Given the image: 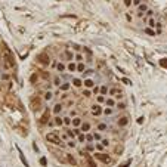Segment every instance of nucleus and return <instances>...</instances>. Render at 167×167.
<instances>
[{
	"label": "nucleus",
	"mask_w": 167,
	"mask_h": 167,
	"mask_svg": "<svg viewBox=\"0 0 167 167\" xmlns=\"http://www.w3.org/2000/svg\"><path fill=\"white\" fill-rule=\"evenodd\" d=\"M45 138H46L47 142L52 144V145H56V146H59V148H65V146H67V144L64 142L62 139H61L59 132H56V130H53V132H47Z\"/></svg>",
	"instance_id": "obj_1"
},
{
	"label": "nucleus",
	"mask_w": 167,
	"mask_h": 167,
	"mask_svg": "<svg viewBox=\"0 0 167 167\" xmlns=\"http://www.w3.org/2000/svg\"><path fill=\"white\" fill-rule=\"evenodd\" d=\"M93 158H95V160L102 161L104 164H111V163H112V158H111L108 154H105V152H98V151H95V152H93Z\"/></svg>",
	"instance_id": "obj_2"
},
{
	"label": "nucleus",
	"mask_w": 167,
	"mask_h": 167,
	"mask_svg": "<svg viewBox=\"0 0 167 167\" xmlns=\"http://www.w3.org/2000/svg\"><path fill=\"white\" fill-rule=\"evenodd\" d=\"M102 112H104L102 105H99V104H92L90 105V114H92L93 117H99Z\"/></svg>",
	"instance_id": "obj_3"
},
{
	"label": "nucleus",
	"mask_w": 167,
	"mask_h": 167,
	"mask_svg": "<svg viewBox=\"0 0 167 167\" xmlns=\"http://www.w3.org/2000/svg\"><path fill=\"white\" fill-rule=\"evenodd\" d=\"M64 108H65V104H62V102H56L53 107H52V114H53V116H61V112H62Z\"/></svg>",
	"instance_id": "obj_4"
},
{
	"label": "nucleus",
	"mask_w": 167,
	"mask_h": 167,
	"mask_svg": "<svg viewBox=\"0 0 167 167\" xmlns=\"http://www.w3.org/2000/svg\"><path fill=\"white\" fill-rule=\"evenodd\" d=\"M129 123H130L129 116H121V117H118V120H117V126H118L120 129H124V127L129 126Z\"/></svg>",
	"instance_id": "obj_5"
},
{
	"label": "nucleus",
	"mask_w": 167,
	"mask_h": 167,
	"mask_svg": "<svg viewBox=\"0 0 167 167\" xmlns=\"http://www.w3.org/2000/svg\"><path fill=\"white\" fill-rule=\"evenodd\" d=\"M37 59H39V62H40L41 65H45V67H47V65L52 62V59H50L46 53H40V55L37 56Z\"/></svg>",
	"instance_id": "obj_6"
},
{
	"label": "nucleus",
	"mask_w": 167,
	"mask_h": 167,
	"mask_svg": "<svg viewBox=\"0 0 167 167\" xmlns=\"http://www.w3.org/2000/svg\"><path fill=\"white\" fill-rule=\"evenodd\" d=\"M95 86H96V83H95L93 78H90V77H87V78H84V80H83V87H84V89H93Z\"/></svg>",
	"instance_id": "obj_7"
},
{
	"label": "nucleus",
	"mask_w": 167,
	"mask_h": 167,
	"mask_svg": "<svg viewBox=\"0 0 167 167\" xmlns=\"http://www.w3.org/2000/svg\"><path fill=\"white\" fill-rule=\"evenodd\" d=\"M148 9H149V6H148L145 2H142V3H140V5L136 7V13H138V15H145Z\"/></svg>",
	"instance_id": "obj_8"
},
{
	"label": "nucleus",
	"mask_w": 167,
	"mask_h": 167,
	"mask_svg": "<svg viewBox=\"0 0 167 167\" xmlns=\"http://www.w3.org/2000/svg\"><path fill=\"white\" fill-rule=\"evenodd\" d=\"M71 84L75 87V89H81V87H83V78L81 77H73Z\"/></svg>",
	"instance_id": "obj_9"
},
{
	"label": "nucleus",
	"mask_w": 167,
	"mask_h": 167,
	"mask_svg": "<svg viewBox=\"0 0 167 167\" xmlns=\"http://www.w3.org/2000/svg\"><path fill=\"white\" fill-rule=\"evenodd\" d=\"M3 59L6 61V62H9L12 67H15V59H13V56H12V53L9 50H6L5 53H3Z\"/></svg>",
	"instance_id": "obj_10"
},
{
	"label": "nucleus",
	"mask_w": 167,
	"mask_h": 167,
	"mask_svg": "<svg viewBox=\"0 0 167 167\" xmlns=\"http://www.w3.org/2000/svg\"><path fill=\"white\" fill-rule=\"evenodd\" d=\"M67 71L68 73H77V62L75 61H69L67 64Z\"/></svg>",
	"instance_id": "obj_11"
},
{
	"label": "nucleus",
	"mask_w": 167,
	"mask_h": 167,
	"mask_svg": "<svg viewBox=\"0 0 167 167\" xmlns=\"http://www.w3.org/2000/svg\"><path fill=\"white\" fill-rule=\"evenodd\" d=\"M96 130L101 132V133L107 132V130H108V123H105V121H99L98 124H96Z\"/></svg>",
	"instance_id": "obj_12"
},
{
	"label": "nucleus",
	"mask_w": 167,
	"mask_h": 167,
	"mask_svg": "<svg viewBox=\"0 0 167 167\" xmlns=\"http://www.w3.org/2000/svg\"><path fill=\"white\" fill-rule=\"evenodd\" d=\"M55 98V93L52 92V90H45V93H43V101L45 102H49Z\"/></svg>",
	"instance_id": "obj_13"
},
{
	"label": "nucleus",
	"mask_w": 167,
	"mask_h": 167,
	"mask_svg": "<svg viewBox=\"0 0 167 167\" xmlns=\"http://www.w3.org/2000/svg\"><path fill=\"white\" fill-rule=\"evenodd\" d=\"M80 129H81L83 133H89V132L92 130V123L90 121H83V124L80 126Z\"/></svg>",
	"instance_id": "obj_14"
},
{
	"label": "nucleus",
	"mask_w": 167,
	"mask_h": 167,
	"mask_svg": "<svg viewBox=\"0 0 167 167\" xmlns=\"http://www.w3.org/2000/svg\"><path fill=\"white\" fill-rule=\"evenodd\" d=\"M105 105L110 108H116V105H117V101L116 98H112V96H107V101H105Z\"/></svg>",
	"instance_id": "obj_15"
},
{
	"label": "nucleus",
	"mask_w": 167,
	"mask_h": 167,
	"mask_svg": "<svg viewBox=\"0 0 167 167\" xmlns=\"http://www.w3.org/2000/svg\"><path fill=\"white\" fill-rule=\"evenodd\" d=\"M64 81L62 80H61V74H56V75H53V78H52V84H53L55 87H58V89H59V87H61V84H62Z\"/></svg>",
	"instance_id": "obj_16"
},
{
	"label": "nucleus",
	"mask_w": 167,
	"mask_h": 167,
	"mask_svg": "<svg viewBox=\"0 0 167 167\" xmlns=\"http://www.w3.org/2000/svg\"><path fill=\"white\" fill-rule=\"evenodd\" d=\"M83 118L80 117V116H77V117H74L73 118V124H71V127H80L81 124H83Z\"/></svg>",
	"instance_id": "obj_17"
},
{
	"label": "nucleus",
	"mask_w": 167,
	"mask_h": 167,
	"mask_svg": "<svg viewBox=\"0 0 167 167\" xmlns=\"http://www.w3.org/2000/svg\"><path fill=\"white\" fill-rule=\"evenodd\" d=\"M71 86H73V84H71V81H64L62 84H61L59 90H61V92H64V93H67L69 89H71Z\"/></svg>",
	"instance_id": "obj_18"
},
{
	"label": "nucleus",
	"mask_w": 167,
	"mask_h": 167,
	"mask_svg": "<svg viewBox=\"0 0 167 167\" xmlns=\"http://www.w3.org/2000/svg\"><path fill=\"white\" fill-rule=\"evenodd\" d=\"M53 123H55L56 127H64V117L55 116V117H53Z\"/></svg>",
	"instance_id": "obj_19"
},
{
	"label": "nucleus",
	"mask_w": 167,
	"mask_h": 167,
	"mask_svg": "<svg viewBox=\"0 0 167 167\" xmlns=\"http://www.w3.org/2000/svg\"><path fill=\"white\" fill-rule=\"evenodd\" d=\"M84 164H86L87 167H98V164L95 163V158H93V157H87V158H84Z\"/></svg>",
	"instance_id": "obj_20"
},
{
	"label": "nucleus",
	"mask_w": 167,
	"mask_h": 167,
	"mask_svg": "<svg viewBox=\"0 0 167 167\" xmlns=\"http://www.w3.org/2000/svg\"><path fill=\"white\" fill-rule=\"evenodd\" d=\"M120 93H123L118 87H110V90H108V96H112V98H116L117 95H120Z\"/></svg>",
	"instance_id": "obj_21"
},
{
	"label": "nucleus",
	"mask_w": 167,
	"mask_h": 167,
	"mask_svg": "<svg viewBox=\"0 0 167 167\" xmlns=\"http://www.w3.org/2000/svg\"><path fill=\"white\" fill-rule=\"evenodd\" d=\"M56 71H58L59 74L65 73V71H67V64L62 62V61H59V62H58V67H56Z\"/></svg>",
	"instance_id": "obj_22"
},
{
	"label": "nucleus",
	"mask_w": 167,
	"mask_h": 167,
	"mask_svg": "<svg viewBox=\"0 0 167 167\" xmlns=\"http://www.w3.org/2000/svg\"><path fill=\"white\" fill-rule=\"evenodd\" d=\"M65 155V158H67V161L69 163V164H73V166H77V160H75V157L73 155V154H64Z\"/></svg>",
	"instance_id": "obj_23"
},
{
	"label": "nucleus",
	"mask_w": 167,
	"mask_h": 167,
	"mask_svg": "<svg viewBox=\"0 0 167 167\" xmlns=\"http://www.w3.org/2000/svg\"><path fill=\"white\" fill-rule=\"evenodd\" d=\"M65 132H67V135L69 136V139H74V140L77 139V135H75V132H74V129H73V127H67V129H65Z\"/></svg>",
	"instance_id": "obj_24"
},
{
	"label": "nucleus",
	"mask_w": 167,
	"mask_h": 167,
	"mask_svg": "<svg viewBox=\"0 0 167 167\" xmlns=\"http://www.w3.org/2000/svg\"><path fill=\"white\" fill-rule=\"evenodd\" d=\"M155 25H157L155 16H154V18H148V19H146V27H149V28H154V30H155Z\"/></svg>",
	"instance_id": "obj_25"
},
{
	"label": "nucleus",
	"mask_w": 167,
	"mask_h": 167,
	"mask_svg": "<svg viewBox=\"0 0 167 167\" xmlns=\"http://www.w3.org/2000/svg\"><path fill=\"white\" fill-rule=\"evenodd\" d=\"M108 86L107 84H101L99 86V95H104V96H108Z\"/></svg>",
	"instance_id": "obj_26"
},
{
	"label": "nucleus",
	"mask_w": 167,
	"mask_h": 167,
	"mask_svg": "<svg viewBox=\"0 0 167 167\" xmlns=\"http://www.w3.org/2000/svg\"><path fill=\"white\" fill-rule=\"evenodd\" d=\"M126 107H127V104H126L124 101H118L117 105H116V110H118V111H124Z\"/></svg>",
	"instance_id": "obj_27"
},
{
	"label": "nucleus",
	"mask_w": 167,
	"mask_h": 167,
	"mask_svg": "<svg viewBox=\"0 0 167 167\" xmlns=\"http://www.w3.org/2000/svg\"><path fill=\"white\" fill-rule=\"evenodd\" d=\"M93 73H95V69H93V68H86V71H84V73H81V78L84 80V78H87L89 75H92Z\"/></svg>",
	"instance_id": "obj_28"
},
{
	"label": "nucleus",
	"mask_w": 167,
	"mask_h": 167,
	"mask_svg": "<svg viewBox=\"0 0 167 167\" xmlns=\"http://www.w3.org/2000/svg\"><path fill=\"white\" fill-rule=\"evenodd\" d=\"M73 124V118L69 116H64V127H71Z\"/></svg>",
	"instance_id": "obj_29"
},
{
	"label": "nucleus",
	"mask_w": 167,
	"mask_h": 167,
	"mask_svg": "<svg viewBox=\"0 0 167 167\" xmlns=\"http://www.w3.org/2000/svg\"><path fill=\"white\" fill-rule=\"evenodd\" d=\"M65 144H67V146H68V148H71V149H75V148H77V145H78V144H77V140H74V139H68Z\"/></svg>",
	"instance_id": "obj_30"
},
{
	"label": "nucleus",
	"mask_w": 167,
	"mask_h": 167,
	"mask_svg": "<svg viewBox=\"0 0 167 167\" xmlns=\"http://www.w3.org/2000/svg\"><path fill=\"white\" fill-rule=\"evenodd\" d=\"M93 139H95V142H101V140L104 139V136H102V133H101V132L95 130V132H93Z\"/></svg>",
	"instance_id": "obj_31"
},
{
	"label": "nucleus",
	"mask_w": 167,
	"mask_h": 167,
	"mask_svg": "<svg viewBox=\"0 0 167 167\" xmlns=\"http://www.w3.org/2000/svg\"><path fill=\"white\" fill-rule=\"evenodd\" d=\"M144 33L148 34V36H151V37H155V36H157L155 30H154V28H149V27H145V28H144Z\"/></svg>",
	"instance_id": "obj_32"
},
{
	"label": "nucleus",
	"mask_w": 167,
	"mask_h": 167,
	"mask_svg": "<svg viewBox=\"0 0 167 167\" xmlns=\"http://www.w3.org/2000/svg\"><path fill=\"white\" fill-rule=\"evenodd\" d=\"M114 111H116V108H110V107H105L104 108V116H107V117H110V116H112L114 114Z\"/></svg>",
	"instance_id": "obj_33"
},
{
	"label": "nucleus",
	"mask_w": 167,
	"mask_h": 167,
	"mask_svg": "<svg viewBox=\"0 0 167 167\" xmlns=\"http://www.w3.org/2000/svg\"><path fill=\"white\" fill-rule=\"evenodd\" d=\"M74 61L75 62H84V56H83V53H80V52H77V53L74 55Z\"/></svg>",
	"instance_id": "obj_34"
},
{
	"label": "nucleus",
	"mask_w": 167,
	"mask_h": 167,
	"mask_svg": "<svg viewBox=\"0 0 167 167\" xmlns=\"http://www.w3.org/2000/svg\"><path fill=\"white\" fill-rule=\"evenodd\" d=\"M105 149H107V148H105L101 142H95V151H98V152H104Z\"/></svg>",
	"instance_id": "obj_35"
},
{
	"label": "nucleus",
	"mask_w": 167,
	"mask_h": 167,
	"mask_svg": "<svg viewBox=\"0 0 167 167\" xmlns=\"http://www.w3.org/2000/svg\"><path fill=\"white\" fill-rule=\"evenodd\" d=\"M64 55L67 56L68 61H74V53H73V52L69 50V49H65V50H64Z\"/></svg>",
	"instance_id": "obj_36"
},
{
	"label": "nucleus",
	"mask_w": 167,
	"mask_h": 167,
	"mask_svg": "<svg viewBox=\"0 0 167 167\" xmlns=\"http://www.w3.org/2000/svg\"><path fill=\"white\" fill-rule=\"evenodd\" d=\"M86 71V62H77V73H84Z\"/></svg>",
	"instance_id": "obj_37"
},
{
	"label": "nucleus",
	"mask_w": 167,
	"mask_h": 167,
	"mask_svg": "<svg viewBox=\"0 0 167 167\" xmlns=\"http://www.w3.org/2000/svg\"><path fill=\"white\" fill-rule=\"evenodd\" d=\"M75 140H77V144H86V133H80Z\"/></svg>",
	"instance_id": "obj_38"
},
{
	"label": "nucleus",
	"mask_w": 167,
	"mask_h": 167,
	"mask_svg": "<svg viewBox=\"0 0 167 167\" xmlns=\"http://www.w3.org/2000/svg\"><path fill=\"white\" fill-rule=\"evenodd\" d=\"M105 101H107V96H104V95H98V96H96V104L102 105V104H105Z\"/></svg>",
	"instance_id": "obj_39"
},
{
	"label": "nucleus",
	"mask_w": 167,
	"mask_h": 167,
	"mask_svg": "<svg viewBox=\"0 0 167 167\" xmlns=\"http://www.w3.org/2000/svg\"><path fill=\"white\" fill-rule=\"evenodd\" d=\"M95 139H93V133H86V144H93Z\"/></svg>",
	"instance_id": "obj_40"
},
{
	"label": "nucleus",
	"mask_w": 167,
	"mask_h": 167,
	"mask_svg": "<svg viewBox=\"0 0 167 167\" xmlns=\"http://www.w3.org/2000/svg\"><path fill=\"white\" fill-rule=\"evenodd\" d=\"M81 93H83L84 98H90V96L93 95V93H92V89H83V92H81Z\"/></svg>",
	"instance_id": "obj_41"
},
{
	"label": "nucleus",
	"mask_w": 167,
	"mask_h": 167,
	"mask_svg": "<svg viewBox=\"0 0 167 167\" xmlns=\"http://www.w3.org/2000/svg\"><path fill=\"white\" fill-rule=\"evenodd\" d=\"M68 116L71 117V118H74V117L78 116V111H77L75 108H71V110H69V112H68Z\"/></svg>",
	"instance_id": "obj_42"
},
{
	"label": "nucleus",
	"mask_w": 167,
	"mask_h": 167,
	"mask_svg": "<svg viewBox=\"0 0 167 167\" xmlns=\"http://www.w3.org/2000/svg\"><path fill=\"white\" fill-rule=\"evenodd\" d=\"M86 151L87 152H93L95 151V144H86Z\"/></svg>",
	"instance_id": "obj_43"
},
{
	"label": "nucleus",
	"mask_w": 167,
	"mask_h": 167,
	"mask_svg": "<svg viewBox=\"0 0 167 167\" xmlns=\"http://www.w3.org/2000/svg\"><path fill=\"white\" fill-rule=\"evenodd\" d=\"M59 136H61V139H62L64 142H67V140L69 139V136L67 135V132H65V130H64V132H61V133H59Z\"/></svg>",
	"instance_id": "obj_44"
},
{
	"label": "nucleus",
	"mask_w": 167,
	"mask_h": 167,
	"mask_svg": "<svg viewBox=\"0 0 167 167\" xmlns=\"http://www.w3.org/2000/svg\"><path fill=\"white\" fill-rule=\"evenodd\" d=\"M145 15H146V18H154V15H155V12H154V11L151 9V7H149V9L146 11V13H145Z\"/></svg>",
	"instance_id": "obj_45"
},
{
	"label": "nucleus",
	"mask_w": 167,
	"mask_h": 167,
	"mask_svg": "<svg viewBox=\"0 0 167 167\" xmlns=\"http://www.w3.org/2000/svg\"><path fill=\"white\" fill-rule=\"evenodd\" d=\"M101 144L105 146V148H108L110 145H111V142H110V139H107V138H104L102 140H101Z\"/></svg>",
	"instance_id": "obj_46"
},
{
	"label": "nucleus",
	"mask_w": 167,
	"mask_h": 167,
	"mask_svg": "<svg viewBox=\"0 0 167 167\" xmlns=\"http://www.w3.org/2000/svg\"><path fill=\"white\" fill-rule=\"evenodd\" d=\"M58 62H59V61H56V59H52V62H50V68H52V69H56Z\"/></svg>",
	"instance_id": "obj_47"
},
{
	"label": "nucleus",
	"mask_w": 167,
	"mask_h": 167,
	"mask_svg": "<svg viewBox=\"0 0 167 167\" xmlns=\"http://www.w3.org/2000/svg\"><path fill=\"white\" fill-rule=\"evenodd\" d=\"M0 78H2V80H5V81H7V80H9V74L2 73V74H0Z\"/></svg>",
	"instance_id": "obj_48"
},
{
	"label": "nucleus",
	"mask_w": 167,
	"mask_h": 167,
	"mask_svg": "<svg viewBox=\"0 0 167 167\" xmlns=\"http://www.w3.org/2000/svg\"><path fill=\"white\" fill-rule=\"evenodd\" d=\"M92 93H93L95 96H98V95H99V86H95L93 89H92Z\"/></svg>",
	"instance_id": "obj_49"
},
{
	"label": "nucleus",
	"mask_w": 167,
	"mask_h": 167,
	"mask_svg": "<svg viewBox=\"0 0 167 167\" xmlns=\"http://www.w3.org/2000/svg\"><path fill=\"white\" fill-rule=\"evenodd\" d=\"M132 3H133V0H124V6L126 7H132Z\"/></svg>",
	"instance_id": "obj_50"
},
{
	"label": "nucleus",
	"mask_w": 167,
	"mask_h": 167,
	"mask_svg": "<svg viewBox=\"0 0 167 167\" xmlns=\"http://www.w3.org/2000/svg\"><path fill=\"white\" fill-rule=\"evenodd\" d=\"M140 3H142V0H133V3H132V6H135V7H138Z\"/></svg>",
	"instance_id": "obj_51"
},
{
	"label": "nucleus",
	"mask_w": 167,
	"mask_h": 167,
	"mask_svg": "<svg viewBox=\"0 0 167 167\" xmlns=\"http://www.w3.org/2000/svg\"><path fill=\"white\" fill-rule=\"evenodd\" d=\"M121 81L124 83V84H127V86H130V84H132V81L129 80V78H121Z\"/></svg>",
	"instance_id": "obj_52"
},
{
	"label": "nucleus",
	"mask_w": 167,
	"mask_h": 167,
	"mask_svg": "<svg viewBox=\"0 0 167 167\" xmlns=\"http://www.w3.org/2000/svg\"><path fill=\"white\" fill-rule=\"evenodd\" d=\"M126 19H127V22H132V19H133V18H132L130 13H126Z\"/></svg>",
	"instance_id": "obj_53"
},
{
	"label": "nucleus",
	"mask_w": 167,
	"mask_h": 167,
	"mask_svg": "<svg viewBox=\"0 0 167 167\" xmlns=\"http://www.w3.org/2000/svg\"><path fill=\"white\" fill-rule=\"evenodd\" d=\"M116 101H117V102H118V101H123V93H120V95L116 96Z\"/></svg>",
	"instance_id": "obj_54"
},
{
	"label": "nucleus",
	"mask_w": 167,
	"mask_h": 167,
	"mask_svg": "<svg viewBox=\"0 0 167 167\" xmlns=\"http://www.w3.org/2000/svg\"><path fill=\"white\" fill-rule=\"evenodd\" d=\"M71 105H74V101H73V99H69V101L67 102V107H71Z\"/></svg>",
	"instance_id": "obj_55"
},
{
	"label": "nucleus",
	"mask_w": 167,
	"mask_h": 167,
	"mask_svg": "<svg viewBox=\"0 0 167 167\" xmlns=\"http://www.w3.org/2000/svg\"><path fill=\"white\" fill-rule=\"evenodd\" d=\"M161 65H163V67H167V59H163V61H161Z\"/></svg>",
	"instance_id": "obj_56"
},
{
	"label": "nucleus",
	"mask_w": 167,
	"mask_h": 167,
	"mask_svg": "<svg viewBox=\"0 0 167 167\" xmlns=\"http://www.w3.org/2000/svg\"><path fill=\"white\" fill-rule=\"evenodd\" d=\"M40 163H41V166H46V158H41Z\"/></svg>",
	"instance_id": "obj_57"
},
{
	"label": "nucleus",
	"mask_w": 167,
	"mask_h": 167,
	"mask_svg": "<svg viewBox=\"0 0 167 167\" xmlns=\"http://www.w3.org/2000/svg\"><path fill=\"white\" fill-rule=\"evenodd\" d=\"M138 123H139V124H142V123H144V117H139L138 118Z\"/></svg>",
	"instance_id": "obj_58"
},
{
	"label": "nucleus",
	"mask_w": 167,
	"mask_h": 167,
	"mask_svg": "<svg viewBox=\"0 0 167 167\" xmlns=\"http://www.w3.org/2000/svg\"><path fill=\"white\" fill-rule=\"evenodd\" d=\"M129 166H130V161H127V163H126V164H123V166H121V167H129Z\"/></svg>",
	"instance_id": "obj_59"
}]
</instances>
